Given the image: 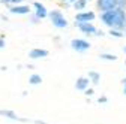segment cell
Segmentation results:
<instances>
[{
  "instance_id": "6da1fadb",
  "label": "cell",
  "mask_w": 126,
  "mask_h": 124,
  "mask_svg": "<svg viewBox=\"0 0 126 124\" xmlns=\"http://www.w3.org/2000/svg\"><path fill=\"white\" fill-rule=\"evenodd\" d=\"M110 27L116 28V30H125L126 28V12L122 8H114V11H113V20H111Z\"/></svg>"
},
{
  "instance_id": "7a4b0ae2",
  "label": "cell",
  "mask_w": 126,
  "mask_h": 124,
  "mask_svg": "<svg viewBox=\"0 0 126 124\" xmlns=\"http://www.w3.org/2000/svg\"><path fill=\"white\" fill-rule=\"evenodd\" d=\"M48 17H50L51 23H53L56 27H59V28H63V27L68 25V21L65 20V17L62 15L60 11H53L51 13H48Z\"/></svg>"
},
{
  "instance_id": "3957f363",
  "label": "cell",
  "mask_w": 126,
  "mask_h": 124,
  "mask_svg": "<svg viewBox=\"0 0 126 124\" xmlns=\"http://www.w3.org/2000/svg\"><path fill=\"white\" fill-rule=\"evenodd\" d=\"M0 117H5V118H9L12 121H20V123H29V118H23L20 115H17L14 111H9V109H0Z\"/></svg>"
},
{
  "instance_id": "277c9868",
  "label": "cell",
  "mask_w": 126,
  "mask_h": 124,
  "mask_svg": "<svg viewBox=\"0 0 126 124\" xmlns=\"http://www.w3.org/2000/svg\"><path fill=\"white\" fill-rule=\"evenodd\" d=\"M71 46L74 50H77V51H87L90 48V43L87 40H84V39H72L71 40Z\"/></svg>"
},
{
  "instance_id": "5b68a950",
  "label": "cell",
  "mask_w": 126,
  "mask_h": 124,
  "mask_svg": "<svg viewBox=\"0 0 126 124\" xmlns=\"http://www.w3.org/2000/svg\"><path fill=\"white\" fill-rule=\"evenodd\" d=\"M98 6L102 12L117 8V0H98Z\"/></svg>"
},
{
  "instance_id": "8992f818",
  "label": "cell",
  "mask_w": 126,
  "mask_h": 124,
  "mask_svg": "<svg viewBox=\"0 0 126 124\" xmlns=\"http://www.w3.org/2000/svg\"><path fill=\"white\" fill-rule=\"evenodd\" d=\"M75 25H78V28L86 35H94L96 33V27L93 24H90V23H77L75 21Z\"/></svg>"
},
{
  "instance_id": "52a82bcc",
  "label": "cell",
  "mask_w": 126,
  "mask_h": 124,
  "mask_svg": "<svg viewBox=\"0 0 126 124\" xmlns=\"http://www.w3.org/2000/svg\"><path fill=\"white\" fill-rule=\"evenodd\" d=\"M94 20V13L93 12H83V13H77L75 21L77 23H90Z\"/></svg>"
},
{
  "instance_id": "ba28073f",
  "label": "cell",
  "mask_w": 126,
  "mask_h": 124,
  "mask_svg": "<svg viewBox=\"0 0 126 124\" xmlns=\"http://www.w3.org/2000/svg\"><path fill=\"white\" fill-rule=\"evenodd\" d=\"M35 8H36V18H45V17H48V12H47L45 6L39 2H35Z\"/></svg>"
},
{
  "instance_id": "9c48e42d",
  "label": "cell",
  "mask_w": 126,
  "mask_h": 124,
  "mask_svg": "<svg viewBox=\"0 0 126 124\" xmlns=\"http://www.w3.org/2000/svg\"><path fill=\"white\" fill-rule=\"evenodd\" d=\"M47 55H48V51H47V50H41V48H35V50H32L29 52L30 58H42V57H47Z\"/></svg>"
},
{
  "instance_id": "30bf717a",
  "label": "cell",
  "mask_w": 126,
  "mask_h": 124,
  "mask_svg": "<svg viewBox=\"0 0 126 124\" xmlns=\"http://www.w3.org/2000/svg\"><path fill=\"white\" fill-rule=\"evenodd\" d=\"M89 82H90V79L89 78H78L77 79V82H75V88L77 90H86L87 87H89Z\"/></svg>"
},
{
  "instance_id": "8fae6325",
  "label": "cell",
  "mask_w": 126,
  "mask_h": 124,
  "mask_svg": "<svg viewBox=\"0 0 126 124\" xmlns=\"http://www.w3.org/2000/svg\"><path fill=\"white\" fill-rule=\"evenodd\" d=\"M11 12H12V13L24 15V13H29V12H30V8H29V6H20V5H15V6L11 8Z\"/></svg>"
},
{
  "instance_id": "7c38bea8",
  "label": "cell",
  "mask_w": 126,
  "mask_h": 124,
  "mask_svg": "<svg viewBox=\"0 0 126 124\" xmlns=\"http://www.w3.org/2000/svg\"><path fill=\"white\" fill-rule=\"evenodd\" d=\"M29 82L32 84V85H38V84H41L42 82V78H41V75H32L30 78H29Z\"/></svg>"
},
{
  "instance_id": "4fadbf2b",
  "label": "cell",
  "mask_w": 126,
  "mask_h": 124,
  "mask_svg": "<svg viewBox=\"0 0 126 124\" xmlns=\"http://www.w3.org/2000/svg\"><path fill=\"white\" fill-rule=\"evenodd\" d=\"M89 78L92 79V82H93L94 85H98V84H99V79H101V76H99V73H96V72H89Z\"/></svg>"
},
{
  "instance_id": "5bb4252c",
  "label": "cell",
  "mask_w": 126,
  "mask_h": 124,
  "mask_svg": "<svg viewBox=\"0 0 126 124\" xmlns=\"http://www.w3.org/2000/svg\"><path fill=\"white\" fill-rule=\"evenodd\" d=\"M86 3H87V0H75L74 6H75V9H84L86 8Z\"/></svg>"
},
{
  "instance_id": "9a60e30c",
  "label": "cell",
  "mask_w": 126,
  "mask_h": 124,
  "mask_svg": "<svg viewBox=\"0 0 126 124\" xmlns=\"http://www.w3.org/2000/svg\"><path fill=\"white\" fill-rule=\"evenodd\" d=\"M99 57L104 58V60H111V61H116L117 60V55H114V54H101Z\"/></svg>"
},
{
  "instance_id": "2e32d148",
  "label": "cell",
  "mask_w": 126,
  "mask_h": 124,
  "mask_svg": "<svg viewBox=\"0 0 126 124\" xmlns=\"http://www.w3.org/2000/svg\"><path fill=\"white\" fill-rule=\"evenodd\" d=\"M111 36H116V37H123V33H120L119 30H116V28H111Z\"/></svg>"
},
{
  "instance_id": "e0dca14e",
  "label": "cell",
  "mask_w": 126,
  "mask_h": 124,
  "mask_svg": "<svg viewBox=\"0 0 126 124\" xmlns=\"http://www.w3.org/2000/svg\"><path fill=\"white\" fill-rule=\"evenodd\" d=\"M119 5H120V6H123V5L126 6V0H117V6H119Z\"/></svg>"
},
{
  "instance_id": "ac0fdd59",
  "label": "cell",
  "mask_w": 126,
  "mask_h": 124,
  "mask_svg": "<svg viewBox=\"0 0 126 124\" xmlns=\"http://www.w3.org/2000/svg\"><path fill=\"white\" fill-rule=\"evenodd\" d=\"M8 2H11V3H14V5H18L20 2H23V0H8Z\"/></svg>"
},
{
  "instance_id": "d6986e66",
  "label": "cell",
  "mask_w": 126,
  "mask_h": 124,
  "mask_svg": "<svg viewBox=\"0 0 126 124\" xmlns=\"http://www.w3.org/2000/svg\"><path fill=\"white\" fill-rule=\"evenodd\" d=\"M86 94H87V96H92V94H93V90H92V88H89V90L86 91Z\"/></svg>"
},
{
  "instance_id": "ffe728a7",
  "label": "cell",
  "mask_w": 126,
  "mask_h": 124,
  "mask_svg": "<svg viewBox=\"0 0 126 124\" xmlns=\"http://www.w3.org/2000/svg\"><path fill=\"white\" fill-rule=\"evenodd\" d=\"M35 124H48V123H45V121H41V120H36Z\"/></svg>"
},
{
  "instance_id": "44dd1931",
  "label": "cell",
  "mask_w": 126,
  "mask_h": 124,
  "mask_svg": "<svg viewBox=\"0 0 126 124\" xmlns=\"http://www.w3.org/2000/svg\"><path fill=\"white\" fill-rule=\"evenodd\" d=\"M122 82H123V87H125V90H123V93H125V94H126V78H125V79H123Z\"/></svg>"
},
{
  "instance_id": "7402d4cb",
  "label": "cell",
  "mask_w": 126,
  "mask_h": 124,
  "mask_svg": "<svg viewBox=\"0 0 126 124\" xmlns=\"http://www.w3.org/2000/svg\"><path fill=\"white\" fill-rule=\"evenodd\" d=\"M107 102V97H99V103H105Z\"/></svg>"
},
{
  "instance_id": "603a6c76",
  "label": "cell",
  "mask_w": 126,
  "mask_h": 124,
  "mask_svg": "<svg viewBox=\"0 0 126 124\" xmlns=\"http://www.w3.org/2000/svg\"><path fill=\"white\" fill-rule=\"evenodd\" d=\"M3 46H5V40L0 39V48H3Z\"/></svg>"
},
{
  "instance_id": "cb8c5ba5",
  "label": "cell",
  "mask_w": 126,
  "mask_h": 124,
  "mask_svg": "<svg viewBox=\"0 0 126 124\" xmlns=\"http://www.w3.org/2000/svg\"><path fill=\"white\" fill-rule=\"evenodd\" d=\"M2 3H8V0H2Z\"/></svg>"
},
{
  "instance_id": "d4e9b609",
  "label": "cell",
  "mask_w": 126,
  "mask_h": 124,
  "mask_svg": "<svg viewBox=\"0 0 126 124\" xmlns=\"http://www.w3.org/2000/svg\"><path fill=\"white\" fill-rule=\"evenodd\" d=\"M66 2H75V0H66Z\"/></svg>"
},
{
  "instance_id": "484cf974",
  "label": "cell",
  "mask_w": 126,
  "mask_h": 124,
  "mask_svg": "<svg viewBox=\"0 0 126 124\" xmlns=\"http://www.w3.org/2000/svg\"><path fill=\"white\" fill-rule=\"evenodd\" d=\"M125 52H126V48H125Z\"/></svg>"
},
{
  "instance_id": "4316f807",
  "label": "cell",
  "mask_w": 126,
  "mask_h": 124,
  "mask_svg": "<svg viewBox=\"0 0 126 124\" xmlns=\"http://www.w3.org/2000/svg\"><path fill=\"white\" fill-rule=\"evenodd\" d=\"M125 63H126V61H125Z\"/></svg>"
}]
</instances>
